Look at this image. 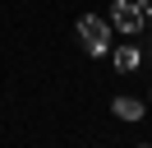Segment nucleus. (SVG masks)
<instances>
[{"instance_id":"obj_1","label":"nucleus","mask_w":152,"mask_h":148,"mask_svg":"<svg viewBox=\"0 0 152 148\" xmlns=\"http://www.w3.org/2000/svg\"><path fill=\"white\" fill-rule=\"evenodd\" d=\"M78 42H83L88 56H106V51H111V18L83 14V18H78Z\"/></svg>"},{"instance_id":"obj_4","label":"nucleus","mask_w":152,"mask_h":148,"mask_svg":"<svg viewBox=\"0 0 152 148\" xmlns=\"http://www.w3.org/2000/svg\"><path fill=\"white\" fill-rule=\"evenodd\" d=\"M115 116H120V120H143V102L138 97H115Z\"/></svg>"},{"instance_id":"obj_3","label":"nucleus","mask_w":152,"mask_h":148,"mask_svg":"<svg viewBox=\"0 0 152 148\" xmlns=\"http://www.w3.org/2000/svg\"><path fill=\"white\" fill-rule=\"evenodd\" d=\"M138 60H143V51H138V46H129V42H120V46H115V70H120V74H129Z\"/></svg>"},{"instance_id":"obj_2","label":"nucleus","mask_w":152,"mask_h":148,"mask_svg":"<svg viewBox=\"0 0 152 148\" xmlns=\"http://www.w3.org/2000/svg\"><path fill=\"white\" fill-rule=\"evenodd\" d=\"M143 23H148V9L143 5H134V0H115L111 5V28H120L124 37H134Z\"/></svg>"},{"instance_id":"obj_5","label":"nucleus","mask_w":152,"mask_h":148,"mask_svg":"<svg viewBox=\"0 0 152 148\" xmlns=\"http://www.w3.org/2000/svg\"><path fill=\"white\" fill-rule=\"evenodd\" d=\"M148 28H152V9H148Z\"/></svg>"}]
</instances>
